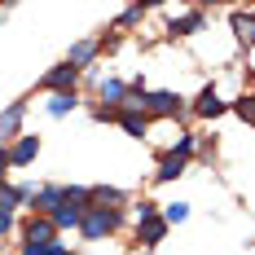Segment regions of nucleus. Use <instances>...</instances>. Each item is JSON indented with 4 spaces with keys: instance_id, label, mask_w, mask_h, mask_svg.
<instances>
[{
    "instance_id": "1",
    "label": "nucleus",
    "mask_w": 255,
    "mask_h": 255,
    "mask_svg": "<svg viewBox=\"0 0 255 255\" xmlns=\"http://www.w3.org/2000/svg\"><path fill=\"white\" fill-rule=\"evenodd\" d=\"M119 225H124V211H119V207H88L84 220H79V233H84L88 242H102V238H110Z\"/></svg>"
},
{
    "instance_id": "2",
    "label": "nucleus",
    "mask_w": 255,
    "mask_h": 255,
    "mask_svg": "<svg viewBox=\"0 0 255 255\" xmlns=\"http://www.w3.org/2000/svg\"><path fill=\"white\" fill-rule=\"evenodd\" d=\"M53 242H57V229L49 216H31L22 225V255H49Z\"/></svg>"
},
{
    "instance_id": "3",
    "label": "nucleus",
    "mask_w": 255,
    "mask_h": 255,
    "mask_svg": "<svg viewBox=\"0 0 255 255\" xmlns=\"http://www.w3.org/2000/svg\"><path fill=\"white\" fill-rule=\"evenodd\" d=\"M185 115V97L176 93H145V119H176Z\"/></svg>"
},
{
    "instance_id": "4",
    "label": "nucleus",
    "mask_w": 255,
    "mask_h": 255,
    "mask_svg": "<svg viewBox=\"0 0 255 255\" xmlns=\"http://www.w3.org/2000/svg\"><path fill=\"white\" fill-rule=\"evenodd\" d=\"M75 84H79V71L71 62H57L49 75L40 79V88H49V93H75Z\"/></svg>"
},
{
    "instance_id": "5",
    "label": "nucleus",
    "mask_w": 255,
    "mask_h": 255,
    "mask_svg": "<svg viewBox=\"0 0 255 255\" xmlns=\"http://www.w3.org/2000/svg\"><path fill=\"white\" fill-rule=\"evenodd\" d=\"M22 119H26V102H9L0 110V141L9 136H22Z\"/></svg>"
},
{
    "instance_id": "6",
    "label": "nucleus",
    "mask_w": 255,
    "mask_h": 255,
    "mask_svg": "<svg viewBox=\"0 0 255 255\" xmlns=\"http://www.w3.org/2000/svg\"><path fill=\"white\" fill-rule=\"evenodd\" d=\"M163 238H167V220H163V216L136 220V242H141V247H158Z\"/></svg>"
},
{
    "instance_id": "7",
    "label": "nucleus",
    "mask_w": 255,
    "mask_h": 255,
    "mask_svg": "<svg viewBox=\"0 0 255 255\" xmlns=\"http://www.w3.org/2000/svg\"><path fill=\"white\" fill-rule=\"evenodd\" d=\"M35 154H40V136H18L13 150H9V167H26V163H35Z\"/></svg>"
},
{
    "instance_id": "8",
    "label": "nucleus",
    "mask_w": 255,
    "mask_h": 255,
    "mask_svg": "<svg viewBox=\"0 0 255 255\" xmlns=\"http://www.w3.org/2000/svg\"><path fill=\"white\" fill-rule=\"evenodd\" d=\"M102 49H106V40H79V44H71L66 62H71L75 71H84V66H88V62H93V57H97Z\"/></svg>"
},
{
    "instance_id": "9",
    "label": "nucleus",
    "mask_w": 255,
    "mask_h": 255,
    "mask_svg": "<svg viewBox=\"0 0 255 255\" xmlns=\"http://www.w3.org/2000/svg\"><path fill=\"white\" fill-rule=\"evenodd\" d=\"M225 110H229V102H220L216 88H203L198 102H194V115H198V119H216V115H225Z\"/></svg>"
},
{
    "instance_id": "10",
    "label": "nucleus",
    "mask_w": 255,
    "mask_h": 255,
    "mask_svg": "<svg viewBox=\"0 0 255 255\" xmlns=\"http://www.w3.org/2000/svg\"><path fill=\"white\" fill-rule=\"evenodd\" d=\"M97 97L106 102V110H119L128 97V84H119V79H97Z\"/></svg>"
},
{
    "instance_id": "11",
    "label": "nucleus",
    "mask_w": 255,
    "mask_h": 255,
    "mask_svg": "<svg viewBox=\"0 0 255 255\" xmlns=\"http://www.w3.org/2000/svg\"><path fill=\"white\" fill-rule=\"evenodd\" d=\"M185 163H189V158H180V154H163V158H158V172H154V180H163V185H167V180H176V176H185Z\"/></svg>"
},
{
    "instance_id": "12",
    "label": "nucleus",
    "mask_w": 255,
    "mask_h": 255,
    "mask_svg": "<svg viewBox=\"0 0 255 255\" xmlns=\"http://www.w3.org/2000/svg\"><path fill=\"white\" fill-rule=\"evenodd\" d=\"M57 207H66V198H62V185H44V189L35 194V211H40V216H53Z\"/></svg>"
},
{
    "instance_id": "13",
    "label": "nucleus",
    "mask_w": 255,
    "mask_h": 255,
    "mask_svg": "<svg viewBox=\"0 0 255 255\" xmlns=\"http://www.w3.org/2000/svg\"><path fill=\"white\" fill-rule=\"evenodd\" d=\"M203 9H189V13H180V18H172V26H167V31H172V35H194V31H203Z\"/></svg>"
},
{
    "instance_id": "14",
    "label": "nucleus",
    "mask_w": 255,
    "mask_h": 255,
    "mask_svg": "<svg viewBox=\"0 0 255 255\" xmlns=\"http://www.w3.org/2000/svg\"><path fill=\"white\" fill-rule=\"evenodd\" d=\"M115 124L124 128L128 136H145V132H150V119H145V115H132V110H119V119H115Z\"/></svg>"
},
{
    "instance_id": "15",
    "label": "nucleus",
    "mask_w": 255,
    "mask_h": 255,
    "mask_svg": "<svg viewBox=\"0 0 255 255\" xmlns=\"http://www.w3.org/2000/svg\"><path fill=\"white\" fill-rule=\"evenodd\" d=\"M49 220H53V229H57V233H62V229H79L84 211H79V207H57V211H53Z\"/></svg>"
},
{
    "instance_id": "16",
    "label": "nucleus",
    "mask_w": 255,
    "mask_h": 255,
    "mask_svg": "<svg viewBox=\"0 0 255 255\" xmlns=\"http://www.w3.org/2000/svg\"><path fill=\"white\" fill-rule=\"evenodd\" d=\"M31 198V189H13V185H0V211H9L13 216V207H22Z\"/></svg>"
},
{
    "instance_id": "17",
    "label": "nucleus",
    "mask_w": 255,
    "mask_h": 255,
    "mask_svg": "<svg viewBox=\"0 0 255 255\" xmlns=\"http://www.w3.org/2000/svg\"><path fill=\"white\" fill-rule=\"evenodd\" d=\"M233 35L242 44H255V13H233Z\"/></svg>"
},
{
    "instance_id": "18",
    "label": "nucleus",
    "mask_w": 255,
    "mask_h": 255,
    "mask_svg": "<svg viewBox=\"0 0 255 255\" xmlns=\"http://www.w3.org/2000/svg\"><path fill=\"white\" fill-rule=\"evenodd\" d=\"M75 106H79L75 93H53V97H49V115H53V119H62V115H71Z\"/></svg>"
},
{
    "instance_id": "19",
    "label": "nucleus",
    "mask_w": 255,
    "mask_h": 255,
    "mask_svg": "<svg viewBox=\"0 0 255 255\" xmlns=\"http://www.w3.org/2000/svg\"><path fill=\"white\" fill-rule=\"evenodd\" d=\"M119 207V203H128V194L124 189H110V185H97V189H93V207Z\"/></svg>"
},
{
    "instance_id": "20",
    "label": "nucleus",
    "mask_w": 255,
    "mask_h": 255,
    "mask_svg": "<svg viewBox=\"0 0 255 255\" xmlns=\"http://www.w3.org/2000/svg\"><path fill=\"white\" fill-rule=\"evenodd\" d=\"M158 216L167 220V229H172V225H185V220H189V203H167Z\"/></svg>"
},
{
    "instance_id": "21",
    "label": "nucleus",
    "mask_w": 255,
    "mask_h": 255,
    "mask_svg": "<svg viewBox=\"0 0 255 255\" xmlns=\"http://www.w3.org/2000/svg\"><path fill=\"white\" fill-rule=\"evenodd\" d=\"M229 110L238 115V119H247V124H255V93H242V97H238V102H233Z\"/></svg>"
},
{
    "instance_id": "22",
    "label": "nucleus",
    "mask_w": 255,
    "mask_h": 255,
    "mask_svg": "<svg viewBox=\"0 0 255 255\" xmlns=\"http://www.w3.org/2000/svg\"><path fill=\"white\" fill-rule=\"evenodd\" d=\"M141 13H145V4H128V9H124V18H119V22H115V31H128V26L136 22V18H141Z\"/></svg>"
},
{
    "instance_id": "23",
    "label": "nucleus",
    "mask_w": 255,
    "mask_h": 255,
    "mask_svg": "<svg viewBox=\"0 0 255 255\" xmlns=\"http://www.w3.org/2000/svg\"><path fill=\"white\" fill-rule=\"evenodd\" d=\"M172 154L189 158V154H194V136H189V132H180V136H176V145H172Z\"/></svg>"
},
{
    "instance_id": "24",
    "label": "nucleus",
    "mask_w": 255,
    "mask_h": 255,
    "mask_svg": "<svg viewBox=\"0 0 255 255\" xmlns=\"http://www.w3.org/2000/svg\"><path fill=\"white\" fill-rule=\"evenodd\" d=\"M9 229H13V216H9V211H0V238H4Z\"/></svg>"
},
{
    "instance_id": "25",
    "label": "nucleus",
    "mask_w": 255,
    "mask_h": 255,
    "mask_svg": "<svg viewBox=\"0 0 255 255\" xmlns=\"http://www.w3.org/2000/svg\"><path fill=\"white\" fill-rule=\"evenodd\" d=\"M49 255H66V247H62V242H53V247H49Z\"/></svg>"
},
{
    "instance_id": "26",
    "label": "nucleus",
    "mask_w": 255,
    "mask_h": 255,
    "mask_svg": "<svg viewBox=\"0 0 255 255\" xmlns=\"http://www.w3.org/2000/svg\"><path fill=\"white\" fill-rule=\"evenodd\" d=\"M0 167H9V150L4 145H0Z\"/></svg>"
},
{
    "instance_id": "27",
    "label": "nucleus",
    "mask_w": 255,
    "mask_h": 255,
    "mask_svg": "<svg viewBox=\"0 0 255 255\" xmlns=\"http://www.w3.org/2000/svg\"><path fill=\"white\" fill-rule=\"evenodd\" d=\"M0 185H4V167H0Z\"/></svg>"
}]
</instances>
